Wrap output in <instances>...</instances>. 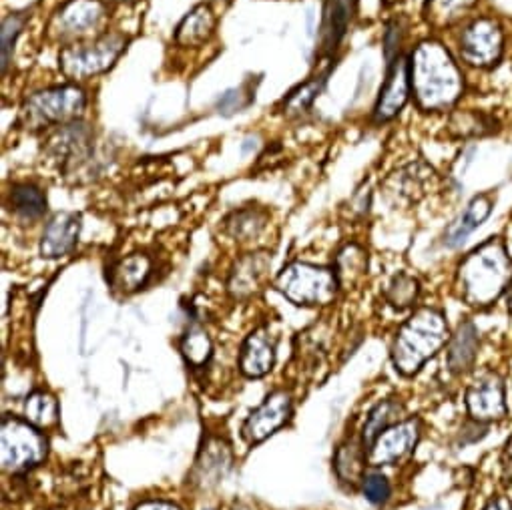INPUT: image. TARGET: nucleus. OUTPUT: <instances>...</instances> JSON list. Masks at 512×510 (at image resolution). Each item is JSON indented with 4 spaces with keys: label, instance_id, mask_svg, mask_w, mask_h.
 <instances>
[{
    "label": "nucleus",
    "instance_id": "11",
    "mask_svg": "<svg viewBox=\"0 0 512 510\" xmlns=\"http://www.w3.org/2000/svg\"><path fill=\"white\" fill-rule=\"evenodd\" d=\"M107 7L101 0H69L53 21V33L59 39H83L103 27Z\"/></svg>",
    "mask_w": 512,
    "mask_h": 510
},
{
    "label": "nucleus",
    "instance_id": "1",
    "mask_svg": "<svg viewBox=\"0 0 512 510\" xmlns=\"http://www.w3.org/2000/svg\"><path fill=\"white\" fill-rule=\"evenodd\" d=\"M410 87L422 111L442 113L464 95V75L440 41L426 39L410 57Z\"/></svg>",
    "mask_w": 512,
    "mask_h": 510
},
{
    "label": "nucleus",
    "instance_id": "15",
    "mask_svg": "<svg viewBox=\"0 0 512 510\" xmlns=\"http://www.w3.org/2000/svg\"><path fill=\"white\" fill-rule=\"evenodd\" d=\"M276 364V342L266 330L251 332L239 354V370L247 378H264Z\"/></svg>",
    "mask_w": 512,
    "mask_h": 510
},
{
    "label": "nucleus",
    "instance_id": "37",
    "mask_svg": "<svg viewBox=\"0 0 512 510\" xmlns=\"http://www.w3.org/2000/svg\"><path fill=\"white\" fill-rule=\"evenodd\" d=\"M133 510H181V508L167 500H147V502L137 504Z\"/></svg>",
    "mask_w": 512,
    "mask_h": 510
},
{
    "label": "nucleus",
    "instance_id": "13",
    "mask_svg": "<svg viewBox=\"0 0 512 510\" xmlns=\"http://www.w3.org/2000/svg\"><path fill=\"white\" fill-rule=\"evenodd\" d=\"M410 91V61L404 55H396L390 61L386 81L380 89V97L374 107V121L386 123L398 117L408 103Z\"/></svg>",
    "mask_w": 512,
    "mask_h": 510
},
{
    "label": "nucleus",
    "instance_id": "35",
    "mask_svg": "<svg viewBox=\"0 0 512 510\" xmlns=\"http://www.w3.org/2000/svg\"><path fill=\"white\" fill-rule=\"evenodd\" d=\"M362 492L366 496V500H370L372 504L380 506V504H386L390 494H392V486H390V480L382 474V472H368L364 474L362 478Z\"/></svg>",
    "mask_w": 512,
    "mask_h": 510
},
{
    "label": "nucleus",
    "instance_id": "17",
    "mask_svg": "<svg viewBox=\"0 0 512 510\" xmlns=\"http://www.w3.org/2000/svg\"><path fill=\"white\" fill-rule=\"evenodd\" d=\"M494 197L492 193H480L476 195L466 209L450 223V227L444 233V245L450 249L460 247L492 213Z\"/></svg>",
    "mask_w": 512,
    "mask_h": 510
},
{
    "label": "nucleus",
    "instance_id": "3",
    "mask_svg": "<svg viewBox=\"0 0 512 510\" xmlns=\"http://www.w3.org/2000/svg\"><path fill=\"white\" fill-rule=\"evenodd\" d=\"M450 328L440 310L420 308L398 330L392 342V364L402 376H414L422 366L434 358L446 342H450Z\"/></svg>",
    "mask_w": 512,
    "mask_h": 510
},
{
    "label": "nucleus",
    "instance_id": "32",
    "mask_svg": "<svg viewBox=\"0 0 512 510\" xmlns=\"http://www.w3.org/2000/svg\"><path fill=\"white\" fill-rule=\"evenodd\" d=\"M420 282L408 274H398L386 290V300L396 310H406L418 302Z\"/></svg>",
    "mask_w": 512,
    "mask_h": 510
},
{
    "label": "nucleus",
    "instance_id": "36",
    "mask_svg": "<svg viewBox=\"0 0 512 510\" xmlns=\"http://www.w3.org/2000/svg\"><path fill=\"white\" fill-rule=\"evenodd\" d=\"M500 466H502V476L506 480H512V436L506 440L502 454H500Z\"/></svg>",
    "mask_w": 512,
    "mask_h": 510
},
{
    "label": "nucleus",
    "instance_id": "22",
    "mask_svg": "<svg viewBox=\"0 0 512 510\" xmlns=\"http://www.w3.org/2000/svg\"><path fill=\"white\" fill-rule=\"evenodd\" d=\"M215 25H217V21H215L211 7L197 5L179 23V27L175 31V43L181 47H201L213 37Z\"/></svg>",
    "mask_w": 512,
    "mask_h": 510
},
{
    "label": "nucleus",
    "instance_id": "25",
    "mask_svg": "<svg viewBox=\"0 0 512 510\" xmlns=\"http://www.w3.org/2000/svg\"><path fill=\"white\" fill-rule=\"evenodd\" d=\"M11 209L25 221H37L47 211V197L41 187L33 183H19L9 195Z\"/></svg>",
    "mask_w": 512,
    "mask_h": 510
},
{
    "label": "nucleus",
    "instance_id": "6",
    "mask_svg": "<svg viewBox=\"0 0 512 510\" xmlns=\"http://www.w3.org/2000/svg\"><path fill=\"white\" fill-rule=\"evenodd\" d=\"M0 462L7 472H25L39 466L49 452L47 438L27 420L7 416L0 426Z\"/></svg>",
    "mask_w": 512,
    "mask_h": 510
},
{
    "label": "nucleus",
    "instance_id": "10",
    "mask_svg": "<svg viewBox=\"0 0 512 510\" xmlns=\"http://www.w3.org/2000/svg\"><path fill=\"white\" fill-rule=\"evenodd\" d=\"M422 424L418 418H408L386 428L368 448V464L374 468L390 466L406 458L420 440Z\"/></svg>",
    "mask_w": 512,
    "mask_h": 510
},
{
    "label": "nucleus",
    "instance_id": "31",
    "mask_svg": "<svg viewBox=\"0 0 512 510\" xmlns=\"http://www.w3.org/2000/svg\"><path fill=\"white\" fill-rule=\"evenodd\" d=\"M366 268H368V255L364 253V249L358 245H346L338 255V268H336L340 286L354 284L356 280H360Z\"/></svg>",
    "mask_w": 512,
    "mask_h": 510
},
{
    "label": "nucleus",
    "instance_id": "34",
    "mask_svg": "<svg viewBox=\"0 0 512 510\" xmlns=\"http://www.w3.org/2000/svg\"><path fill=\"white\" fill-rule=\"evenodd\" d=\"M25 23H27L25 15H11L3 23V31H0V37H3V73L9 71V65L13 61L15 43L23 31Z\"/></svg>",
    "mask_w": 512,
    "mask_h": 510
},
{
    "label": "nucleus",
    "instance_id": "33",
    "mask_svg": "<svg viewBox=\"0 0 512 510\" xmlns=\"http://www.w3.org/2000/svg\"><path fill=\"white\" fill-rule=\"evenodd\" d=\"M264 225H266V215L260 213L258 209H241L227 219V231L235 239L255 237L264 229Z\"/></svg>",
    "mask_w": 512,
    "mask_h": 510
},
{
    "label": "nucleus",
    "instance_id": "5",
    "mask_svg": "<svg viewBox=\"0 0 512 510\" xmlns=\"http://www.w3.org/2000/svg\"><path fill=\"white\" fill-rule=\"evenodd\" d=\"M87 109V95L77 85L51 87L33 93L21 111L27 129H47L77 121Z\"/></svg>",
    "mask_w": 512,
    "mask_h": 510
},
{
    "label": "nucleus",
    "instance_id": "40",
    "mask_svg": "<svg viewBox=\"0 0 512 510\" xmlns=\"http://www.w3.org/2000/svg\"><path fill=\"white\" fill-rule=\"evenodd\" d=\"M396 3H400V0H384V5H396Z\"/></svg>",
    "mask_w": 512,
    "mask_h": 510
},
{
    "label": "nucleus",
    "instance_id": "8",
    "mask_svg": "<svg viewBox=\"0 0 512 510\" xmlns=\"http://www.w3.org/2000/svg\"><path fill=\"white\" fill-rule=\"evenodd\" d=\"M460 57L474 69H492L504 55V31L494 17H478L470 21L458 39Z\"/></svg>",
    "mask_w": 512,
    "mask_h": 510
},
{
    "label": "nucleus",
    "instance_id": "41",
    "mask_svg": "<svg viewBox=\"0 0 512 510\" xmlns=\"http://www.w3.org/2000/svg\"><path fill=\"white\" fill-rule=\"evenodd\" d=\"M215 3H231V0H215Z\"/></svg>",
    "mask_w": 512,
    "mask_h": 510
},
{
    "label": "nucleus",
    "instance_id": "26",
    "mask_svg": "<svg viewBox=\"0 0 512 510\" xmlns=\"http://www.w3.org/2000/svg\"><path fill=\"white\" fill-rule=\"evenodd\" d=\"M25 418L37 428H51L59 422V402L45 390L33 392L25 402Z\"/></svg>",
    "mask_w": 512,
    "mask_h": 510
},
{
    "label": "nucleus",
    "instance_id": "16",
    "mask_svg": "<svg viewBox=\"0 0 512 510\" xmlns=\"http://www.w3.org/2000/svg\"><path fill=\"white\" fill-rule=\"evenodd\" d=\"M356 13V0H326L322 17V51L332 55L346 39L350 23Z\"/></svg>",
    "mask_w": 512,
    "mask_h": 510
},
{
    "label": "nucleus",
    "instance_id": "9",
    "mask_svg": "<svg viewBox=\"0 0 512 510\" xmlns=\"http://www.w3.org/2000/svg\"><path fill=\"white\" fill-rule=\"evenodd\" d=\"M464 402L468 416L480 424L504 420L508 414L506 388L502 378L494 372H486L480 378H476L468 386Z\"/></svg>",
    "mask_w": 512,
    "mask_h": 510
},
{
    "label": "nucleus",
    "instance_id": "42",
    "mask_svg": "<svg viewBox=\"0 0 512 510\" xmlns=\"http://www.w3.org/2000/svg\"><path fill=\"white\" fill-rule=\"evenodd\" d=\"M119 3H133V0H119Z\"/></svg>",
    "mask_w": 512,
    "mask_h": 510
},
{
    "label": "nucleus",
    "instance_id": "24",
    "mask_svg": "<svg viewBox=\"0 0 512 510\" xmlns=\"http://www.w3.org/2000/svg\"><path fill=\"white\" fill-rule=\"evenodd\" d=\"M366 464H368V452H366V446L360 440H348L344 442L338 452H336V458H334V468H336V474L342 482L346 484H358L362 482L364 478V470H366Z\"/></svg>",
    "mask_w": 512,
    "mask_h": 510
},
{
    "label": "nucleus",
    "instance_id": "7",
    "mask_svg": "<svg viewBox=\"0 0 512 510\" xmlns=\"http://www.w3.org/2000/svg\"><path fill=\"white\" fill-rule=\"evenodd\" d=\"M127 39L121 35H105L91 45L67 47L59 55L61 71L75 81H83L109 71L123 55Z\"/></svg>",
    "mask_w": 512,
    "mask_h": 510
},
{
    "label": "nucleus",
    "instance_id": "39",
    "mask_svg": "<svg viewBox=\"0 0 512 510\" xmlns=\"http://www.w3.org/2000/svg\"><path fill=\"white\" fill-rule=\"evenodd\" d=\"M504 298H506V308H508V314L512 316V282H510V286H508V290H506Z\"/></svg>",
    "mask_w": 512,
    "mask_h": 510
},
{
    "label": "nucleus",
    "instance_id": "21",
    "mask_svg": "<svg viewBox=\"0 0 512 510\" xmlns=\"http://www.w3.org/2000/svg\"><path fill=\"white\" fill-rule=\"evenodd\" d=\"M270 264H272V260L266 253H251V255H247V258H243L235 266L231 280H229V290L233 292V296L245 298L258 290L262 286L266 272L270 270Z\"/></svg>",
    "mask_w": 512,
    "mask_h": 510
},
{
    "label": "nucleus",
    "instance_id": "28",
    "mask_svg": "<svg viewBox=\"0 0 512 510\" xmlns=\"http://www.w3.org/2000/svg\"><path fill=\"white\" fill-rule=\"evenodd\" d=\"M402 412V406L394 400H384L380 404H376L368 416H366V424L362 428V442L366 448L372 446V442L386 430L392 426L394 418Z\"/></svg>",
    "mask_w": 512,
    "mask_h": 510
},
{
    "label": "nucleus",
    "instance_id": "38",
    "mask_svg": "<svg viewBox=\"0 0 512 510\" xmlns=\"http://www.w3.org/2000/svg\"><path fill=\"white\" fill-rule=\"evenodd\" d=\"M482 510H512V502L506 496H494Z\"/></svg>",
    "mask_w": 512,
    "mask_h": 510
},
{
    "label": "nucleus",
    "instance_id": "29",
    "mask_svg": "<svg viewBox=\"0 0 512 510\" xmlns=\"http://www.w3.org/2000/svg\"><path fill=\"white\" fill-rule=\"evenodd\" d=\"M334 67H328L326 71H322L318 77H312L308 83H304L302 87H298L286 101H284V113L286 115H300L304 111H308L312 107V103L316 101V97L322 93L330 73Z\"/></svg>",
    "mask_w": 512,
    "mask_h": 510
},
{
    "label": "nucleus",
    "instance_id": "27",
    "mask_svg": "<svg viewBox=\"0 0 512 510\" xmlns=\"http://www.w3.org/2000/svg\"><path fill=\"white\" fill-rule=\"evenodd\" d=\"M478 0H426L424 15L436 27H448L460 21L476 7Z\"/></svg>",
    "mask_w": 512,
    "mask_h": 510
},
{
    "label": "nucleus",
    "instance_id": "2",
    "mask_svg": "<svg viewBox=\"0 0 512 510\" xmlns=\"http://www.w3.org/2000/svg\"><path fill=\"white\" fill-rule=\"evenodd\" d=\"M512 282V260L500 237L474 247L456 270L458 298L476 310H486L504 298Z\"/></svg>",
    "mask_w": 512,
    "mask_h": 510
},
{
    "label": "nucleus",
    "instance_id": "12",
    "mask_svg": "<svg viewBox=\"0 0 512 510\" xmlns=\"http://www.w3.org/2000/svg\"><path fill=\"white\" fill-rule=\"evenodd\" d=\"M294 402L286 390L272 392L262 406L255 408L243 422V438L249 444H260L280 430L292 416Z\"/></svg>",
    "mask_w": 512,
    "mask_h": 510
},
{
    "label": "nucleus",
    "instance_id": "14",
    "mask_svg": "<svg viewBox=\"0 0 512 510\" xmlns=\"http://www.w3.org/2000/svg\"><path fill=\"white\" fill-rule=\"evenodd\" d=\"M81 215L79 213H59L45 227L41 241V255L47 260H59L71 253L81 235Z\"/></svg>",
    "mask_w": 512,
    "mask_h": 510
},
{
    "label": "nucleus",
    "instance_id": "23",
    "mask_svg": "<svg viewBox=\"0 0 512 510\" xmlns=\"http://www.w3.org/2000/svg\"><path fill=\"white\" fill-rule=\"evenodd\" d=\"M448 129H450L452 137H456V139H480V137H488V135L496 133L498 121H496V117H492L484 111L464 109V111H456L450 115Z\"/></svg>",
    "mask_w": 512,
    "mask_h": 510
},
{
    "label": "nucleus",
    "instance_id": "30",
    "mask_svg": "<svg viewBox=\"0 0 512 510\" xmlns=\"http://www.w3.org/2000/svg\"><path fill=\"white\" fill-rule=\"evenodd\" d=\"M181 354L193 368H203L213 356L211 338L201 328H189L181 338Z\"/></svg>",
    "mask_w": 512,
    "mask_h": 510
},
{
    "label": "nucleus",
    "instance_id": "4",
    "mask_svg": "<svg viewBox=\"0 0 512 510\" xmlns=\"http://www.w3.org/2000/svg\"><path fill=\"white\" fill-rule=\"evenodd\" d=\"M340 280L336 270L294 262L276 278V290L296 306H328L336 300Z\"/></svg>",
    "mask_w": 512,
    "mask_h": 510
},
{
    "label": "nucleus",
    "instance_id": "19",
    "mask_svg": "<svg viewBox=\"0 0 512 510\" xmlns=\"http://www.w3.org/2000/svg\"><path fill=\"white\" fill-rule=\"evenodd\" d=\"M478 344H480V340H478L476 326L470 320L462 322L448 344L446 364H448L450 372H454V374L470 372L476 362V356H478Z\"/></svg>",
    "mask_w": 512,
    "mask_h": 510
},
{
    "label": "nucleus",
    "instance_id": "18",
    "mask_svg": "<svg viewBox=\"0 0 512 510\" xmlns=\"http://www.w3.org/2000/svg\"><path fill=\"white\" fill-rule=\"evenodd\" d=\"M91 131L85 123H67L49 139V153L59 165H71L89 151Z\"/></svg>",
    "mask_w": 512,
    "mask_h": 510
},
{
    "label": "nucleus",
    "instance_id": "20",
    "mask_svg": "<svg viewBox=\"0 0 512 510\" xmlns=\"http://www.w3.org/2000/svg\"><path fill=\"white\" fill-rule=\"evenodd\" d=\"M153 264L145 253H131L129 258L121 260L109 274L111 286L121 294H133L141 290L151 278Z\"/></svg>",
    "mask_w": 512,
    "mask_h": 510
}]
</instances>
